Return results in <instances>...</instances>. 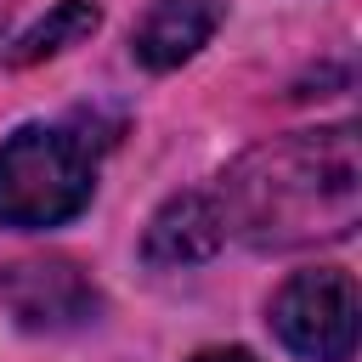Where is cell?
<instances>
[{
  "label": "cell",
  "instance_id": "6da1fadb",
  "mask_svg": "<svg viewBox=\"0 0 362 362\" xmlns=\"http://www.w3.org/2000/svg\"><path fill=\"white\" fill-rule=\"evenodd\" d=\"M226 238L249 249H311L356 232L362 215V153L356 124L294 130L249 147L209 187Z\"/></svg>",
  "mask_w": 362,
  "mask_h": 362
},
{
  "label": "cell",
  "instance_id": "7a4b0ae2",
  "mask_svg": "<svg viewBox=\"0 0 362 362\" xmlns=\"http://www.w3.org/2000/svg\"><path fill=\"white\" fill-rule=\"evenodd\" d=\"M107 136H96L85 119L68 124H23L0 141V226L45 232L74 221L96 192Z\"/></svg>",
  "mask_w": 362,
  "mask_h": 362
},
{
  "label": "cell",
  "instance_id": "3957f363",
  "mask_svg": "<svg viewBox=\"0 0 362 362\" xmlns=\"http://www.w3.org/2000/svg\"><path fill=\"white\" fill-rule=\"evenodd\" d=\"M356 322H362V294L345 266H305L272 300V334L300 362H351Z\"/></svg>",
  "mask_w": 362,
  "mask_h": 362
},
{
  "label": "cell",
  "instance_id": "277c9868",
  "mask_svg": "<svg viewBox=\"0 0 362 362\" xmlns=\"http://www.w3.org/2000/svg\"><path fill=\"white\" fill-rule=\"evenodd\" d=\"M0 300L17 328L28 334H74L102 317V294L79 260L45 255V260H17L0 272Z\"/></svg>",
  "mask_w": 362,
  "mask_h": 362
},
{
  "label": "cell",
  "instance_id": "5b68a950",
  "mask_svg": "<svg viewBox=\"0 0 362 362\" xmlns=\"http://www.w3.org/2000/svg\"><path fill=\"white\" fill-rule=\"evenodd\" d=\"M226 6L221 0H153L130 34V57L147 68V74H170L181 62H192L215 28H221Z\"/></svg>",
  "mask_w": 362,
  "mask_h": 362
},
{
  "label": "cell",
  "instance_id": "8992f818",
  "mask_svg": "<svg viewBox=\"0 0 362 362\" xmlns=\"http://www.w3.org/2000/svg\"><path fill=\"white\" fill-rule=\"evenodd\" d=\"M221 243H226V226H221L215 192H175V198H164L158 215L147 221L141 255H147L153 266H198V260H209Z\"/></svg>",
  "mask_w": 362,
  "mask_h": 362
},
{
  "label": "cell",
  "instance_id": "52a82bcc",
  "mask_svg": "<svg viewBox=\"0 0 362 362\" xmlns=\"http://www.w3.org/2000/svg\"><path fill=\"white\" fill-rule=\"evenodd\" d=\"M96 23H102L96 0H57L40 23H28V28L11 40L6 68H34V62H45V57H57V51L79 45L85 34H96Z\"/></svg>",
  "mask_w": 362,
  "mask_h": 362
},
{
  "label": "cell",
  "instance_id": "ba28073f",
  "mask_svg": "<svg viewBox=\"0 0 362 362\" xmlns=\"http://www.w3.org/2000/svg\"><path fill=\"white\" fill-rule=\"evenodd\" d=\"M192 362H260V356L243 351V345H209V351H198Z\"/></svg>",
  "mask_w": 362,
  "mask_h": 362
}]
</instances>
